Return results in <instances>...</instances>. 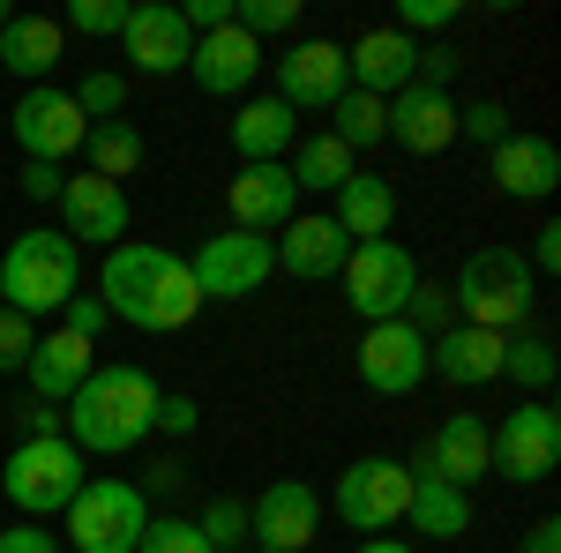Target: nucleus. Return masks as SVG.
Here are the masks:
<instances>
[{
	"mask_svg": "<svg viewBox=\"0 0 561 553\" xmlns=\"http://www.w3.org/2000/svg\"><path fill=\"white\" fill-rule=\"evenodd\" d=\"M502 344H510V337L472 330V322L442 330V337H427V382H449V389H486V382H502Z\"/></svg>",
	"mask_w": 561,
	"mask_h": 553,
	"instance_id": "20",
	"label": "nucleus"
},
{
	"mask_svg": "<svg viewBox=\"0 0 561 553\" xmlns=\"http://www.w3.org/2000/svg\"><path fill=\"white\" fill-rule=\"evenodd\" d=\"M83 158H90L98 180H113V187H121V180L142 165V128H135V120H105V128L83 135Z\"/></svg>",
	"mask_w": 561,
	"mask_h": 553,
	"instance_id": "31",
	"label": "nucleus"
},
{
	"mask_svg": "<svg viewBox=\"0 0 561 553\" xmlns=\"http://www.w3.org/2000/svg\"><path fill=\"white\" fill-rule=\"evenodd\" d=\"M359 382L375 389V396H412V389L427 382V337L412 322H375L359 337Z\"/></svg>",
	"mask_w": 561,
	"mask_h": 553,
	"instance_id": "14",
	"label": "nucleus"
},
{
	"mask_svg": "<svg viewBox=\"0 0 561 553\" xmlns=\"http://www.w3.org/2000/svg\"><path fill=\"white\" fill-rule=\"evenodd\" d=\"M404 322H412L420 337L457 330V299H449V285H427V277H420V292H412V307H404Z\"/></svg>",
	"mask_w": 561,
	"mask_h": 553,
	"instance_id": "38",
	"label": "nucleus"
},
{
	"mask_svg": "<svg viewBox=\"0 0 561 553\" xmlns=\"http://www.w3.org/2000/svg\"><path fill=\"white\" fill-rule=\"evenodd\" d=\"M150 531V494L128 479H83L68 502V546L76 553H135Z\"/></svg>",
	"mask_w": 561,
	"mask_h": 553,
	"instance_id": "7",
	"label": "nucleus"
},
{
	"mask_svg": "<svg viewBox=\"0 0 561 553\" xmlns=\"http://www.w3.org/2000/svg\"><path fill=\"white\" fill-rule=\"evenodd\" d=\"M180 23H187L195 38H203V31H225V23H232V0H187Z\"/></svg>",
	"mask_w": 561,
	"mask_h": 553,
	"instance_id": "47",
	"label": "nucleus"
},
{
	"mask_svg": "<svg viewBox=\"0 0 561 553\" xmlns=\"http://www.w3.org/2000/svg\"><path fill=\"white\" fill-rule=\"evenodd\" d=\"M330 120H337V142H345L352 158H359V150H375V142H382V97H367V90H345V97H337V105H330Z\"/></svg>",
	"mask_w": 561,
	"mask_h": 553,
	"instance_id": "32",
	"label": "nucleus"
},
{
	"mask_svg": "<svg viewBox=\"0 0 561 553\" xmlns=\"http://www.w3.org/2000/svg\"><path fill=\"white\" fill-rule=\"evenodd\" d=\"M128 8L135 0H76V8H68V31H83V38H121V31H128Z\"/></svg>",
	"mask_w": 561,
	"mask_h": 553,
	"instance_id": "39",
	"label": "nucleus"
},
{
	"mask_svg": "<svg viewBox=\"0 0 561 553\" xmlns=\"http://www.w3.org/2000/svg\"><path fill=\"white\" fill-rule=\"evenodd\" d=\"M449 76H457V53H449V45H427L420 68H412V83H427V90H442Z\"/></svg>",
	"mask_w": 561,
	"mask_h": 553,
	"instance_id": "48",
	"label": "nucleus"
},
{
	"mask_svg": "<svg viewBox=\"0 0 561 553\" xmlns=\"http://www.w3.org/2000/svg\"><path fill=\"white\" fill-rule=\"evenodd\" d=\"M225 210H232L240 232L277 240V232L300 217V187H293V172H285V165H240V172H232V187H225Z\"/></svg>",
	"mask_w": 561,
	"mask_h": 553,
	"instance_id": "16",
	"label": "nucleus"
},
{
	"mask_svg": "<svg viewBox=\"0 0 561 553\" xmlns=\"http://www.w3.org/2000/svg\"><path fill=\"white\" fill-rule=\"evenodd\" d=\"M195 426H203V404H195V396H180V389H158V434L187 441Z\"/></svg>",
	"mask_w": 561,
	"mask_h": 553,
	"instance_id": "44",
	"label": "nucleus"
},
{
	"mask_svg": "<svg viewBox=\"0 0 561 553\" xmlns=\"http://www.w3.org/2000/svg\"><path fill=\"white\" fill-rule=\"evenodd\" d=\"M8 128H15V142H23V158H31V165H60V158H76V150H83L90 120L76 113V97H68L60 83H31L23 97H15Z\"/></svg>",
	"mask_w": 561,
	"mask_h": 553,
	"instance_id": "11",
	"label": "nucleus"
},
{
	"mask_svg": "<svg viewBox=\"0 0 561 553\" xmlns=\"http://www.w3.org/2000/svg\"><path fill=\"white\" fill-rule=\"evenodd\" d=\"M105 322H113V314H105V299H98V292H76L68 307H60V330H68V337H83V344H98Z\"/></svg>",
	"mask_w": 561,
	"mask_h": 553,
	"instance_id": "43",
	"label": "nucleus"
},
{
	"mask_svg": "<svg viewBox=\"0 0 561 553\" xmlns=\"http://www.w3.org/2000/svg\"><path fill=\"white\" fill-rule=\"evenodd\" d=\"M404 502H412V471L397 464V457H359V464L337 471V523L367 531V539L397 531Z\"/></svg>",
	"mask_w": 561,
	"mask_h": 553,
	"instance_id": "10",
	"label": "nucleus"
},
{
	"mask_svg": "<svg viewBox=\"0 0 561 553\" xmlns=\"http://www.w3.org/2000/svg\"><path fill=\"white\" fill-rule=\"evenodd\" d=\"M31 352H38V330H31L15 307H0V375H23Z\"/></svg>",
	"mask_w": 561,
	"mask_h": 553,
	"instance_id": "41",
	"label": "nucleus"
},
{
	"mask_svg": "<svg viewBox=\"0 0 561 553\" xmlns=\"http://www.w3.org/2000/svg\"><path fill=\"white\" fill-rule=\"evenodd\" d=\"M90 367H98V344L68 337V330H53V337H38V352H31V367H23V375H31V396L60 412V404H68V396L90 382Z\"/></svg>",
	"mask_w": 561,
	"mask_h": 553,
	"instance_id": "25",
	"label": "nucleus"
},
{
	"mask_svg": "<svg viewBox=\"0 0 561 553\" xmlns=\"http://www.w3.org/2000/svg\"><path fill=\"white\" fill-rule=\"evenodd\" d=\"M23 426H31V434H60V412H53V404H38V396H31V404H23Z\"/></svg>",
	"mask_w": 561,
	"mask_h": 553,
	"instance_id": "51",
	"label": "nucleus"
},
{
	"mask_svg": "<svg viewBox=\"0 0 561 553\" xmlns=\"http://www.w3.org/2000/svg\"><path fill=\"white\" fill-rule=\"evenodd\" d=\"M285 172H293V187H300V195H337L352 172H359V158H352L345 142L322 128V135H300V142H293Z\"/></svg>",
	"mask_w": 561,
	"mask_h": 553,
	"instance_id": "30",
	"label": "nucleus"
},
{
	"mask_svg": "<svg viewBox=\"0 0 561 553\" xmlns=\"http://www.w3.org/2000/svg\"><path fill=\"white\" fill-rule=\"evenodd\" d=\"M494 187H502L510 203H547L561 187V150L547 135H510V142H494Z\"/></svg>",
	"mask_w": 561,
	"mask_h": 553,
	"instance_id": "24",
	"label": "nucleus"
},
{
	"mask_svg": "<svg viewBox=\"0 0 561 553\" xmlns=\"http://www.w3.org/2000/svg\"><path fill=\"white\" fill-rule=\"evenodd\" d=\"M128 45L135 76H187V53H195V31L180 23V8H158V0H135L128 8Z\"/></svg>",
	"mask_w": 561,
	"mask_h": 553,
	"instance_id": "18",
	"label": "nucleus"
},
{
	"mask_svg": "<svg viewBox=\"0 0 561 553\" xmlns=\"http://www.w3.org/2000/svg\"><path fill=\"white\" fill-rule=\"evenodd\" d=\"M232 23L262 45V38H277V31L300 23V0H232Z\"/></svg>",
	"mask_w": 561,
	"mask_h": 553,
	"instance_id": "36",
	"label": "nucleus"
},
{
	"mask_svg": "<svg viewBox=\"0 0 561 553\" xmlns=\"http://www.w3.org/2000/svg\"><path fill=\"white\" fill-rule=\"evenodd\" d=\"M382 142L397 150H412V158H434V150H449L457 142V105H449V90H427V83H404L397 97H382Z\"/></svg>",
	"mask_w": 561,
	"mask_h": 553,
	"instance_id": "15",
	"label": "nucleus"
},
{
	"mask_svg": "<svg viewBox=\"0 0 561 553\" xmlns=\"http://www.w3.org/2000/svg\"><path fill=\"white\" fill-rule=\"evenodd\" d=\"M524 262H531V277H554V269H561V224H554V217L531 232V255H524Z\"/></svg>",
	"mask_w": 561,
	"mask_h": 553,
	"instance_id": "45",
	"label": "nucleus"
},
{
	"mask_svg": "<svg viewBox=\"0 0 561 553\" xmlns=\"http://www.w3.org/2000/svg\"><path fill=\"white\" fill-rule=\"evenodd\" d=\"M486 457H494V471H502L510 486L554 479V464H561V412L547 404V396L517 404L502 426H486Z\"/></svg>",
	"mask_w": 561,
	"mask_h": 553,
	"instance_id": "9",
	"label": "nucleus"
},
{
	"mask_svg": "<svg viewBox=\"0 0 561 553\" xmlns=\"http://www.w3.org/2000/svg\"><path fill=\"white\" fill-rule=\"evenodd\" d=\"M449 23H457V8H449V0H404L389 31H404V38H420V31H449Z\"/></svg>",
	"mask_w": 561,
	"mask_h": 553,
	"instance_id": "42",
	"label": "nucleus"
},
{
	"mask_svg": "<svg viewBox=\"0 0 561 553\" xmlns=\"http://www.w3.org/2000/svg\"><path fill=\"white\" fill-rule=\"evenodd\" d=\"M412 68H420V45L404 38V31H367L359 45H345V76L352 90H367V97H397V90L412 83Z\"/></svg>",
	"mask_w": 561,
	"mask_h": 553,
	"instance_id": "22",
	"label": "nucleus"
},
{
	"mask_svg": "<svg viewBox=\"0 0 561 553\" xmlns=\"http://www.w3.org/2000/svg\"><path fill=\"white\" fill-rule=\"evenodd\" d=\"M457 322H472V330H494V337H524V314H531V299H539V277H531V262L517 247H472L465 269H457Z\"/></svg>",
	"mask_w": 561,
	"mask_h": 553,
	"instance_id": "4",
	"label": "nucleus"
},
{
	"mask_svg": "<svg viewBox=\"0 0 561 553\" xmlns=\"http://www.w3.org/2000/svg\"><path fill=\"white\" fill-rule=\"evenodd\" d=\"M404 523L420 539H465L472 531V494L434 479V471H412V502H404Z\"/></svg>",
	"mask_w": 561,
	"mask_h": 553,
	"instance_id": "28",
	"label": "nucleus"
},
{
	"mask_svg": "<svg viewBox=\"0 0 561 553\" xmlns=\"http://www.w3.org/2000/svg\"><path fill=\"white\" fill-rule=\"evenodd\" d=\"M98 299L113 322H128L142 337H173L203 314V292L187 277V255L173 247H150V240H121L105 247V269H98Z\"/></svg>",
	"mask_w": 561,
	"mask_h": 553,
	"instance_id": "1",
	"label": "nucleus"
},
{
	"mask_svg": "<svg viewBox=\"0 0 561 553\" xmlns=\"http://www.w3.org/2000/svg\"><path fill=\"white\" fill-rule=\"evenodd\" d=\"M345 307L375 330V322H404V307H412V292H420V262H412V247L389 232V240H359L345 255Z\"/></svg>",
	"mask_w": 561,
	"mask_h": 553,
	"instance_id": "6",
	"label": "nucleus"
},
{
	"mask_svg": "<svg viewBox=\"0 0 561 553\" xmlns=\"http://www.w3.org/2000/svg\"><path fill=\"white\" fill-rule=\"evenodd\" d=\"M517 553H561V516H539L531 531H524V546Z\"/></svg>",
	"mask_w": 561,
	"mask_h": 553,
	"instance_id": "50",
	"label": "nucleus"
},
{
	"mask_svg": "<svg viewBox=\"0 0 561 553\" xmlns=\"http://www.w3.org/2000/svg\"><path fill=\"white\" fill-rule=\"evenodd\" d=\"M345 90L352 76H345V45L337 38H300L277 60V105H293V113H330Z\"/></svg>",
	"mask_w": 561,
	"mask_h": 553,
	"instance_id": "13",
	"label": "nucleus"
},
{
	"mask_svg": "<svg viewBox=\"0 0 561 553\" xmlns=\"http://www.w3.org/2000/svg\"><path fill=\"white\" fill-rule=\"evenodd\" d=\"M330 224L345 232L352 247H359V240H389V232H397V187H389V180H375V172H352L345 187H337Z\"/></svg>",
	"mask_w": 561,
	"mask_h": 553,
	"instance_id": "27",
	"label": "nucleus"
},
{
	"mask_svg": "<svg viewBox=\"0 0 561 553\" xmlns=\"http://www.w3.org/2000/svg\"><path fill=\"white\" fill-rule=\"evenodd\" d=\"M68 97H76V113H83L90 128H105V120H121V105H128V76H113V68H90V76L68 90Z\"/></svg>",
	"mask_w": 561,
	"mask_h": 553,
	"instance_id": "33",
	"label": "nucleus"
},
{
	"mask_svg": "<svg viewBox=\"0 0 561 553\" xmlns=\"http://www.w3.org/2000/svg\"><path fill=\"white\" fill-rule=\"evenodd\" d=\"M187 76L203 97H248V83L262 76V45L240 31V23H225V31H203L195 53H187Z\"/></svg>",
	"mask_w": 561,
	"mask_h": 553,
	"instance_id": "19",
	"label": "nucleus"
},
{
	"mask_svg": "<svg viewBox=\"0 0 561 553\" xmlns=\"http://www.w3.org/2000/svg\"><path fill=\"white\" fill-rule=\"evenodd\" d=\"M135 553H217V546L195 531V516H150V531H142Z\"/></svg>",
	"mask_w": 561,
	"mask_h": 553,
	"instance_id": "37",
	"label": "nucleus"
},
{
	"mask_svg": "<svg viewBox=\"0 0 561 553\" xmlns=\"http://www.w3.org/2000/svg\"><path fill=\"white\" fill-rule=\"evenodd\" d=\"M404 471H434V479H449V486H465V494H472L479 479L494 471V457H486V419H472V412L442 419V426H434V441Z\"/></svg>",
	"mask_w": 561,
	"mask_h": 553,
	"instance_id": "21",
	"label": "nucleus"
},
{
	"mask_svg": "<svg viewBox=\"0 0 561 553\" xmlns=\"http://www.w3.org/2000/svg\"><path fill=\"white\" fill-rule=\"evenodd\" d=\"M322 531V494L307 479H270L255 502H248V539L255 553H307Z\"/></svg>",
	"mask_w": 561,
	"mask_h": 553,
	"instance_id": "12",
	"label": "nucleus"
},
{
	"mask_svg": "<svg viewBox=\"0 0 561 553\" xmlns=\"http://www.w3.org/2000/svg\"><path fill=\"white\" fill-rule=\"evenodd\" d=\"M502 382L554 389V344H547V337H510V344H502Z\"/></svg>",
	"mask_w": 561,
	"mask_h": 553,
	"instance_id": "34",
	"label": "nucleus"
},
{
	"mask_svg": "<svg viewBox=\"0 0 561 553\" xmlns=\"http://www.w3.org/2000/svg\"><path fill=\"white\" fill-rule=\"evenodd\" d=\"M293 142H300V113H293V105H277V97H248V105H240V120H232L240 165H285Z\"/></svg>",
	"mask_w": 561,
	"mask_h": 553,
	"instance_id": "26",
	"label": "nucleus"
},
{
	"mask_svg": "<svg viewBox=\"0 0 561 553\" xmlns=\"http://www.w3.org/2000/svg\"><path fill=\"white\" fill-rule=\"evenodd\" d=\"M0 553H60V539H45L38 523H15V531H0Z\"/></svg>",
	"mask_w": 561,
	"mask_h": 553,
	"instance_id": "49",
	"label": "nucleus"
},
{
	"mask_svg": "<svg viewBox=\"0 0 561 553\" xmlns=\"http://www.w3.org/2000/svg\"><path fill=\"white\" fill-rule=\"evenodd\" d=\"M0 68L23 83H45L60 68V23L53 15H8L0 23Z\"/></svg>",
	"mask_w": 561,
	"mask_h": 553,
	"instance_id": "29",
	"label": "nucleus"
},
{
	"mask_svg": "<svg viewBox=\"0 0 561 553\" xmlns=\"http://www.w3.org/2000/svg\"><path fill=\"white\" fill-rule=\"evenodd\" d=\"M83 292V247L53 224V232H15L8 240V255H0V299L23 314V322H38V314H60L68 299Z\"/></svg>",
	"mask_w": 561,
	"mask_h": 553,
	"instance_id": "3",
	"label": "nucleus"
},
{
	"mask_svg": "<svg viewBox=\"0 0 561 553\" xmlns=\"http://www.w3.org/2000/svg\"><path fill=\"white\" fill-rule=\"evenodd\" d=\"M187 277H195L203 307H210V299H248V292H262V285L277 277V240L225 224V232H210V240L187 255Z\"/></svg>",
	"mask_w": 561,
	"mask_h": 553,
	"instance_id": "8",
	"label": "nucleus"
},
{
	"mask_svg": "<svg viewBox=\"0 0 561 553\" xmlns=\"http://www.w3.org/2000/svg\"><path fill=\"white\" fill-rule=\"evenodd\" d=\"M359 553H412L404 539H359Z\"/></svg>",
	"mask_w": 561,
	"mask_h": 553,
	"instance_id": "52",
	"label": "nucleus"
},
{
	"mask_svg": "<svg viewBox=\"0 0 561 553\" xmlns=\"http://www.w3.org/2000/svg\"><path fill=\"white\" fill-rule=\"evenodd\" d=\"M60 426L83 457H128L158 434V382L142 367H90V382L68 396Z\"/></svg>",
	"mask_w": 561,
	"mask_h": 553,
	"instance_id": "2",
	"label": "nucleus"
},
{
	"mask_svg": "<svg viewBox=\"0 0 561 553\" xmlns=\"http://www.w3.org/2000/svg\"><path fill=\"white\" fill-rule=\"evenodd\" d=\"M60 180H68L60 165H31V158H23V180H15V187H23L31 203H60Z\"/></svg>",
	"mask_w": 561,
	"mask_h": 553,
	"instance_id": "46",
	"label": "nucleus"
},
{
	"mask_svg": "<svg viewBox=\"0 0 561 553\" xmlns=\"http://www.w3.org/2000/svg\"><path fill=\"white\" fill-rule=\"evenodd\" d=\"M0 23H8V8H0Z\"/></svg>",
	"mask_w": 561,
	"mask_h": 553,
	"instance_id": "53",
	"label": "nucleus"
},
{
	"mask_svg": "<svg viewBox=\"0 0 561 553\" xmlns=\"http://www.w3.org/2000/svg\"><path fill=\"white\" fill-rule=\"evenodd\" d=\"M457 135H472V142H486V150H494V142H510V105H502V97H479V105H465V113H457Z\"/></svg>",
	"mask_w": 561,
	"mask_h": 553,
	"instance_id": "40",
	"label": "nucleus"
},
{
	"mask_svg": "<svg viewBox=\"0 0 561 553\" xmlns=\"http://www.w3.org/2000/svg\"><path fill=\"white\" fill-rule=\"evenodd\" d=\"M345 255H352V240L330 224V217H293L285 232H277V269L285 277H300V285H322V277H337L345 269Z\"/></svg>",
	"mask_w": 561,
	"mask_h": 553,
	"instance_id": "23",
	"label": "nucleus"
},
{
	"mask_svg": "<svg viewBox=\"0 0 561 553\" xmlns=\"http://www.w3.org/2000/svg\"><path fill=\"white\" fill-rule=\"evenodd\" d=\"M90 457L68 441V434H23L15 457L0 464V494L23 516H68V502L83 494Z\"/></svg>",
	"mask_w": 561,
	"mask_h": 553,
	"instance_id": "5",
	"label": "nucleus"
},
{
	"mask_svg": "<svg viewBox=\"0 0 561 553\" xmlns=\"http://www.w3.org/2000/svg\"><path fill=\"white\" fill-rule=\"evenodd\" d=\"M195 531H203L217 553H225V546H248V502H240V494H210L203 516H195Z\"/></svg>",
	"mask_w": 561,
	"mask_h": 553,
	"instance_id": "35",
	"label": "nucleus"
},
{
	"mask_svg": "<svg viewBox=\"0 0 561 553\" xmlns=\"http://www.w3.org/2000/svg\"><path fill=\"white\" fill-rule=\"evenodd\" d=\"M60 232L83 247V240H98V247H121L128 240V195L113 187V180H98V172H68L60 180Z\"/></svg>",
	"mask_w": 561,
	"mask_h": 553,
	"instance_id": "17",
	"label": "nucleus"
}]
</instances>
